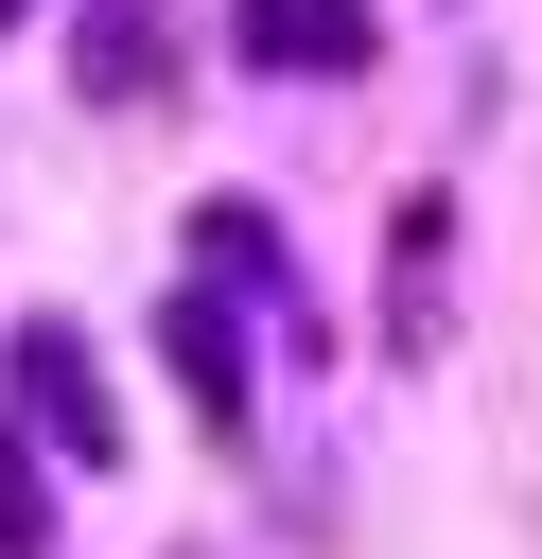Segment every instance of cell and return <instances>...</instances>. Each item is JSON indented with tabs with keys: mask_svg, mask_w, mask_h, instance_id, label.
I'll use <instances>...</instances> for the list:
<instances>
[{
	"mask_svg": "<svg viewBox=\"0 0 542 559\" xmlns=\"http://www.w3.org/2000/svg\"><path fill=\"white\" fill-rule=\"evenodd\" d=\"M175 367H192V402H210V419H245V332H227L210 297H175Z\"/></svg>",
	"mask_w": 542,
	"mask_h": 559,
	"instance_id": "3",
	"label": "cell"
},
{
	"mask_svg": "<svg viewBox=\"0 0 542 559\" xmlns=\"http://www.w3.org/2000/svg\"><path fill=\"white\" fill-rule=\"evenodd\" d=\"M262 70H367V0H245Z\"/></svg>",
	"mask_w": 542,
	"mask_h": 559,
	"instance_id": "2",
	"label": "cell"
},
{
	"mask_svg": "<svg viewBox=\"0 0 542 559\" xmlns=\"http://www.w3.org/2000/svg\"><path fill=\"white\" fill-rule=\"evenodd\" d=\"M0 17H17V0H0Z\"/></svg>",
	"mask_w": 542,
	"mask_h": 559,
	"instance_id": "4",
	"label": "cell"
},
{
	"mask_svg": "<svg viewBox=\"0 0 542 559\" xmlns=\"http://www.w3.org/2000/svg\"><path fill=\"white\" fill-rule=\"evenodd\" d=\"M17 384H35V437H70V454L122 437V419H105V367H87L70 332H17Z\"/></svg>",
	"mask_w": 542,
	"mask_h": 559,
	"instance_id": "1",
	"label": "cell"
}]
</instances>
